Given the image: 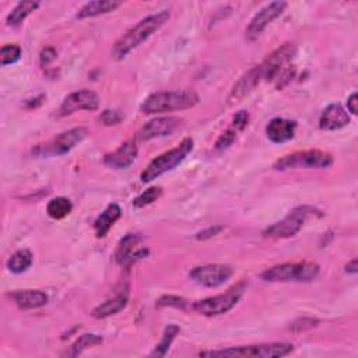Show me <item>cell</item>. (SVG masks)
Wrapping results in <instances>:
<instances>
[{"instance_id":"ac0fdd59","label":"cell","mask_w":358,"mask_h":358,"mask_svg":"<svg viewBox=\"0 0 358 358\" xmlns=\"http://www.w3.org/2000/svg\"><path fill=\"white\" fill-rule=\"evenodd\" d=\"M297 122L284 118H274L266 126V136L274 144H283L294 139Z\"/></svg>"},{"instance_id":"e0dca14e","label":"cell","mask_w":358,"mask_h":358,"mask_svg":"<svg viewBox=\"0 0 358 358\" xmlns=\"http://www.w3.org/2000/svg\"><path fill=\"white\" fill-rule=\"evenodd\" d=\"M137 144L134 140L125 141L119 148L104 157V164L114 169H125L130 166L137 158Z\"/></svg>"},{"instance_id":"5b68a950","label":"cell","mask_w":358,"mask_h":358,"mask_svg":"<svg viewBox=\"0 0 358 358\" xmlns=\"http://www.w3.org/2000/svg\"><path fill=\"white\" fill-rule=\"evenodd\" d=\"M320 267L313 262L281 263L266 269L260 279L267 283H309L318 277Z\"/></svg>"},{"instance_id":"d6986e66","label":"cell","mask_w":358,"mask_h":358,"mask_svg":"<svg viewBox=\"0 0 358 358\" xmlns=\"http://www.w3.org/2000/svg\"><path fill=\"white\" fill-rule=\"evenodd\" d=\"M348 123L350 116L340 104L327 105L319 118V127L322 130H338L345 127Z\"/></svg>"},{"instance_id":"74e56055","label":"cell","mask_w":358,"mask_h":358,"mask_svg":"<svg viewBox=\"0 0 358 358\" xmlns=\"http://www.w3.org/2000/svg\"><path fill=\"white\" fill-rule=\"evenodd\" d=\"M357 104H358V97H357V93H352L348 98H347V109L351 115H357Z\"/></svg>"},{"instance_id":"30bf717a","label":"cell","mask_w":358,"mask_h":358,"mask_svg":"<svg viewBox=\"0 0 358 358\" xmlns=\"http://www.w3.org/2000/svg\"><path fill=\"white\" fill-rule=\"evenodd\" d=\"M297 54V48L294 44L287 42L284 45H281L280 48H277L276 51H273L260 65V73H262V79L265 81H274L279 79V76L283 73L284 69H287L291 63V61L294 59Z\"/></svg>"},{"instance_id":"f35d334b","label":"cell","mask_w":358,"mask_h":358,"mask_svg":"<svg viewBox=\"0 0 358 358\" xmlns=\"http://www.w3.org/2000/svg\"><path fill=\"white\" fill-rule=\"evenodd\" d=\"M345 272L350 274H355L357 273V259H352L351 262H348L345 265Z\"/></svg>"},{"instance_id":"9c48e42d","label":"cell","mask_w":358,"mask_h":358,"mask_svg":"<svg viewBox=\"0 0 358 358\" xmlns=\"http://www.w3.org/2000/svg\"><path fill=\"white\" fill-rule=\"evenodd\" d=\"M87 133H88V130L86 127H81V126L70 129L68 132H63V133L58 134L56 137H54L48 143L36 147L34 154L45 155V157H48V155H65L69 151H72L77 144H80L86 139Z\"/></svg>"},{"instance_id":"ffe728a7","label":"cell","mask_w":358,"mask_h":358,"mask_svg":"<svg viewBox=\"0 0 358 358\" xmlns=\"http://www.w3.org/2000/svg\"><path fill=\"white\" fill-rule=\"evenodd\" d=\"M10 298L15 301V304L24 311L29 309H38L48 304L49 298L44 291L40 290H22L10 294Z\"/></svg>"},{"instance_id":"cb8c5ba5","label":"cell","mask_w":358,"mask_h":358,"mask_svg":"<svg viewBox=\"0 0 358 358\" xmlns=\"http://www.w3.org/2000/svg\"><path fill=\"white\" fill-rule=\"evenodd\" d=\"M41 6L40 2H33V0H27V2H20L8 16L6 23L9 27H20L23 22L34 13Z\"/></svg>"},{"instance_id":"d4e9b609","label":"cell","mask_w":358,"mask_h":358,"mask_svg":"<svg viewBox=\"0 0 358 358\" xmlns=\"http://www.w3.org/2000/svg\"><path fill=\"white\" fill-rule=\"evenodd\" d=\"M33 259H34V256H33V254H31L29 249H22V251L15 252V254L9 258L6 266H8V269H9L12 273H15V274H22V273L27 272V270L31 267Z\"/></svg>"},{"instance_id":"ba28073f","label":"cell","mask_w":358,"mask_h":358,"mask_svg":"<svg viewBox=\"0 0 358 358\" xmlns=\"http://www.w3.org/2000/svg\"><path fill=\"white\" fill-rule=\"evenodd\" d=\"M334 162L333 155L322 150H306L287 154L277 159L273 165L276 171H287L295 168H329Z\"/></svg>"},{"instance_id":"484cf974","label":"cell","mask_w":358,"mask_h":358,"mask_svg":"<svg viewBox=\"0 0 358 358\" xmlns=\"http://www.w3.org/2000/svg\"><path fill=\"white\" fill-rule=\"evenodd\" d=\"M104 338L98 334H94V333H86L83 336H80L75 343L73 345L70 347V350L66 352L68 357H77L80 355L84 350L90 348V347H95L98 344H102Z\"/></svg>"},{"instance_id":"44dd1931","label":"cell","mask_w":358,"mask_h":358,"mask_svg":"<svg viewBox=\"0 0 358 358\" xmlns=\"http://www.w3.org/2000/svg\"><path fill=\"white\" fill-rule=\"evenodd\" d=\"M127 301H129V291L126 288L125 291L122 290V293L116 294L114 298H109L102 304H100L98 306H95L91 312V316L95 319H105L112 315H116L118 312L126 308Z\"/></svg>"},{"instance_id":"4dcf8cb0","label":"cell","mask_w":358,"mask_h":358,"mask_svg":"<svg viewBox=\"0 0 358 358\" xmlns=\"http://www.w3.org/2000/svg\"><path fill=\"white\" fill-rule=\"evenodd\" d=\"M188 305H189V302L185 298L178 297V295H162L155 304L157 308L172 306V308H178V309H187Z\"/></svg>"},{"instance_id":"7c38bea8","label":"cell","mask_w":358,"mask_h":358,"mask_svg":"<svg viewBox=\"0 0 358 358\" xmlns=\"http://www.w3.org/2000/svg\"><path fill=\"white\" fill-rule=\"evenodd\" d=\"M287 3L286 2H272L267 6H265L260 12H258L255 15V17L251 20L249 26L245 30V38L249 42L256 41L260 34L266 30V27L276 20L277 17H280L283 15V12L286 10Z\"/></svg>"},{"instance_id":"9a60e30c","label":"cell","mask_w":358,"mask_h":358,"mask_svg":"<svg viewBox=\"0 0 358 358\" xmlns=\"http://www.w3.org/2000/svg\"><path fill=\"white\" fill-rule=\"evenodd\" d=\"M181 125H182V119H179L176 116H161V118L151 119L137 133V140L148 141L153 139L169 136Z\"/></svg>"},{"instance_id":"1f68e13d","label":"cell","mask_w":358,"mask_h":358,"mask_svg":"<svg viewBox=\"0 0 358 358\" xmlns=\"http://www.w3.org/2000/svg\"><path fill=\"white\" fill-rule=\"evenodd\" d=\"M237 134H238V132H235V130L230 126L226 132H223V133L220 134V137L217 139V141H216V144H215V148H216L217 151H224V150L230 148V147L233 146V143L237 140Z\"/></svg>"},{"instance_id":"d6a6232c","label":"cell","mask_w":358,"mask_h":358,"mask_svg":"<svg viewBox=\"0 0 358 358\" xmlns=\"http://www.w3.org/2000/svg\"><path fill=\"white\" fill-rule=\"evenodd\" d=\"M319 325V319L316 318H299L297 320H294L290 326V330L294 333H301V332H306L315 326Z\"/></svg>"},{"instance_id":"836d02e7","label":"cell","mask_w":358,"mask_h":358,"mask_svg":"<svg viewBox=\"0 0 358 358\" xmlns=\"http://www.w3.org/2000/svg\"><path fill=\"white\" fill-rule=\"evenodd\" d=\"M249 114L248 111H240L235 114V116L233 118V123H231V127L235 130V132H244L249 123Z\"/></svg>"},{"instance_id":"6da1fadb","label":"cell","mask_w":358,"mask_h":358,"mask_svg":"<svg viewBox=\"0 0 358 358\" xmlns=\"http://www.w3.org/2000/svg\"><path fill=\"white\" fill-rule=\"evenodd\" d=\"M169 20V12L164 10L155 15H150L140 20L134 27L126 31L112 47L111 55L115 61L125 59L132 51L146 42L153 34H155Z\"/></svg>"},{"instance_id":"8fae6325","label":"cell","mask_w":358,"mask_h":358,"mask_svg":"<svg viewBox=\"0 0 358 358\" xmlns=\"http://www.w3.org/2000/svg\"><path fill=\"white\" fill-rule=\"evenodd\" d=\"M234 274V269L228 265L223 263H212V265H205V266H198L195 267L189 276L191 279L208 288H216L227 283Z\"/></svg>"},{"instance_id":"7402d4cb","label":"cell","mask_w":358,"mask_h":358,"mask_svg":"<svg viewBox=\"0 0 358 358\" xmlns=\"http://www.w3.org/2000/svg\"><path fill=\"white\" fill-rule=\"evenodd\" d=\"M122 5L123 3L118 2V0H94V2L86 3L79 10L76 17L79 20H84V19H91V17H97L101 15H108V13L119 9Z\"/></svg>"},{"instance_id":"d590c367","label":"cell","mask_w":358,"mask_h":358,"mask_svg":"<svg viewBox=\"0 0 358 358\" xmlns=\"http://www.w3.org/2000/svg\"><path fill=\"white\" fill-rule=\"evenodd\" d=\"M56 49L52 47H47L40 54V65L41 68H47L49 63H52L56 59Z\"/></svg>"},{"instance_id":"603a6c76","label":"cell","mask_w":358,"mask_h":358,"mask_svg":"<svg viewBox=\"0 0 358 358\" xmlns=\"http://www.w3.org/2000/svg\"><path fill=\"white\" fill-rule=\"evenodd\" d=\"M120 216H122V209L115 203L109 205L94 221V231L97 238H104L114 227V224L120 219Z\"/></svg>"},{"instance_id":"5bb4252c","label":"cell","mask_w":358,"mask_h":358,"mask_svg":"<svg viewBox=\"0 0 358 358\" xmlns=\"http://www.w3.org/2000/svg\"><path fill=\"white\" fill-rule=\"evenodd\" d=\"M100 107V97L97 93H94L93 90H79L76 93L69 94L59 111H58V116H68L72 115L77 111H95Z\"/></svg>"},{"instance_id":"83f0119b","label":"cell","mask_w":358,"mask_h":358,"mask_svg":"<svg viewBox=\"0 0 358 358\" xmlns=\"http://www.w3.org/2000/svg\"><path fill=\"white\" fill-rule=\"evenodd\" d=\"M73 210V205L66 198H55L47 206V213L54 220H62L68 217Z\"/></svg>"},{"instance_id":"f1b7e54d","label":"cell","mask_w":358,"mask_h":358,"mask_svg":"<svg viewBox=\"0 0 358 358\" xmlns=\"http://www.w3.org/2000/svg\"><path fill=\"white\" fill-rule=\"evenodd\" d=\"M161 195H162V188H159V187L148 188L147 191H144L141 195H139L133 201V208L134 209H143V208L154 203Z\"/></svg>"},{"instance_id":"8992f818","label":"cell","mask_w":358,"mask_h":358,"mask_svg":"<svg viewBox=\"0 0 358 358\" xmlns=\"http://www.w3.org/2000/svg\"><path fill=\"white\" fill-rule=\"evenodd\" d=\"M247 283L240 281L231 288H228L226 293L209 297L201 301H196L192 304V309L203 316H219L230 312L242 298V295L247 291Z\"/></svg>"},{"instance_id":"3957f363","label":"cell","mask_w":358,"mask_h":358,"mask_svg":"<svg viewBox=\"0 0 358 358\" xmlns=\"http://www.w3.org/2000/svg\"><path fill=\"white\" fill-rule=\"evenodd\" d=\"M194 147H195L194 139L187 137L181 143H179L175 148H172L169 151H165L164 154L154 158L146 166V169L141 172V175H140L141 182L143 184L151 182V181H154V179L159 178L161 175H164V173L172 171L173 168H176L194 151Z\"/></svg>"},{"instance_id":"8d00e7d4","label":"cell","mask_w":358,"mask_h":358,"mask_svg":"<svg viewBox=\"0 0 358 358\" xmlns=\"http://www.w3.org/2000/svg\"><path fill=\"white\" fill-rule=\"evenodd\" d=\"M223 230H224L223 226H215V227H210V228L203 230L202 233H199V234L196 235V238H198L199 241H205V240H209V238H213V237L219 235Z\"/></svg>"},{"instance_id":"4316f807","label":"cell","mask_w":358,"mask_h":358,"mask_svg":"<svg viewBox=\"0 0 358 358\" xmlns=\"http://www.w3.org/2000/svg\"><path fill=\"white\" fill-rule=\"evenodd\" d=\"M179 332H181V327H179L178 325H168L162 333L159 343L154 347L151 355L153 357H164L168 352L175 337L179 334Z\"/></svg>"},{"instance_id":"e575fe53","label":"cell","mask_w":358,"mask_h":358,"mask_svg":"<svg viewBox=\"0 0 358 358\" xmlns=\"http://www.w3.org/2000/svg\"><path fill=\"white\" fill-rule=\"evenodd\" d=\"M122 120V115L116 111H111V109H107L101 114L100 116V122H102V125L105 126H114V125H118L119 122Z\"/></svg>"},{"instance_id":"277c9868","label":"cell","mask_w":358,"mask_h":358,"mask_svg":"<svg viewBox=\"0 0 358 358\" xmlns=\"http://www.w3.org/2000/svg\"><path fill=\"white\" fill-rule=\"evenodd\" d=\"M294 345L290 343H269L254 345H238L223 350L199 352L201 357H230V358H276L291 354Z\"/></svg>"},{"instance_id":"52a82bcc","label":"cell","mask_w":358,"mask_h":358,"mask_svg":"<svg viewBox=\"0 0 358 358\" xmlns=\"http://www.w3.org/2000/svg\"><path fill=\"white\" fill-rule=\"evenodd\" d=\"M323 213L312 206H299L295 208L294 210H291L288 213V216H286L281 221L267 227L263 231V237L266 238H291L294 235H297L301 228L304 227V224L312 219V217H322Z\"/></svg>"},{"instance_id":"2e32d148","label":"cell","mask_w":358,"mask_h":358,"mask_svg":"<svg viewBox=\"0 0 358 358\" xmlns=\"http://www.w3.org/2000/svg\"><path fill=\"white\" fill-rule=\"evenodd\" d=\"M262 73L259 69V65L252 68L248 73H245L233 87L227 101L228 105H235L238 102H241L245 97H248L262 81Z\"/></svg>"},{"instance_id":"4fadbf2b","label":"cell","mask_w":358,"mask_h":358,"mask_svg":"<svg viewBox=\"0 0 358 358\" xmlns=\"http://www.w3.org/2000/svg\"><path fill=\"white\" fill-rule=\"evenodd\" d=\"M143 238L139 234H127L120 240L116 251H115V262L123 267H130L133 263L141 260L148 255L147 248H141Z\"/></svg>"},{"instance_id":"f546056e","label":"cell","mask_w":358,"mask_h":358,"mask_svg":"<svg viewBox=\"0 0 358 358\" xmlns=\"http://www.w3.org/2000/svg\"><path fill=\"white\" fill-rule=\"evenodd\" d=\"M22 48L17 44H9L2 48V66L13 65L22 58Z\"/></svg>"},{"instance_id":"7a4b0ae2","label":"cell","mask_w":358,"mask_h":358,"mask_svg":"<svg viewBox=\"0 0 358 358\" xmlns=\"http://www.w3.org/2000/svg\"><path fill=\"white\" fill-rule=\"evenodd\" d=\"M199 104V95L192 90L158 91L148 95L140 105V111L146 115L184 111Z\"/></svg>"}]
</instances>
